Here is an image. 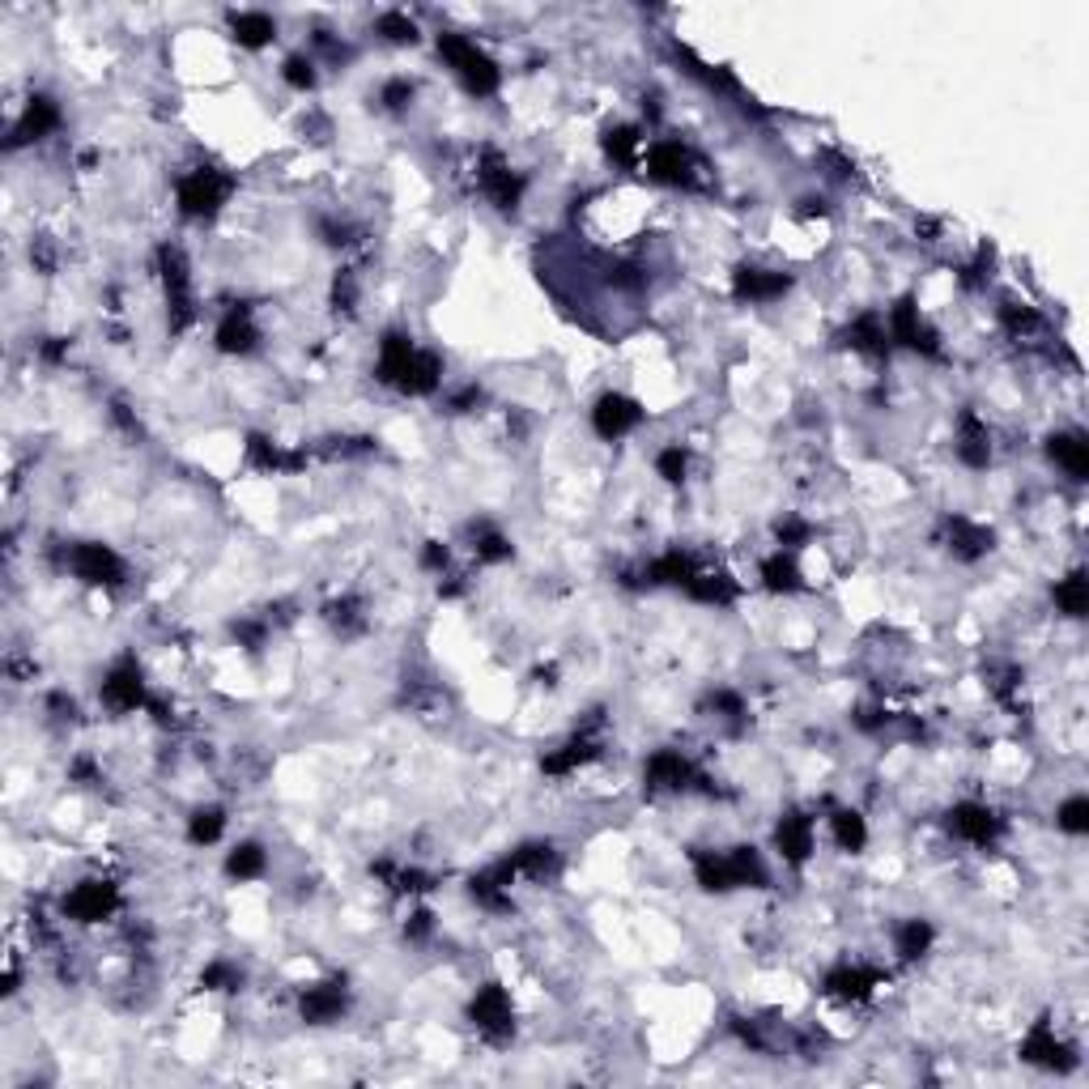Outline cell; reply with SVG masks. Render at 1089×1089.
Masks as SVG:
<instances>
[{
  "label": "cell",
  "mask_w": 1089,
  "mask_h": 1089,
  "mask_svg": "<svg viewBox=\"0 0 1089 1089\" xmlns=\"http://www.w3.org/2000/svg\"><path fill=\"white\" fill-rule=\"evenodd\" d=\"M1047 456L1060 464L1072 481H1086L1089 477V443L1081 435H1051Z\"/></svg>",
  "instance_id": "f546056e"
},
{
  "label": "cell",
  "mask_w": 1089,
  "mask_h": 1089,
  "mask_svg": "<svg viewBox=\"0 0 1089 1089\" xmlns=\"http://www.w3.org/2000/svg\"><path fill=\"white\" fill-rule=\"evenodd\" d=\"M60 906H64V920L73 924H103L120 911V890L111 881H82L64 894Z\"/></svg>",
  "instance_id": "8992f818"
},
{
  "label": "cell",
  "mask_w": 1089,
  "mask_h": 1089,
  "mask_svg": "<svg viewBox=\"0 0 1089 1089\" xmlns=\"http://www.w3.org/2000/svg\"><path fill=\"white\" fill-rule=\"evenodd\" d=\"M877 983H881V975L869 971V966H839V971L826 975V992L839 996V1000H869Z\"/></svg>",
  "instance_id": "83f0119b"
},
{
  "label": "cell",
  "mask_w": 1089,
  "mask_h": 1089,
  "mask_svg": "<svg viewBox=\"0 0 1089 1089\" xmlns=\"http://www.w3.org/2000/svg\"><path fill=\"white\" fill-rule=\"evenodd\" d=\"M239 983H243V971L230 957H218V962H209L200 971V987L205 992H239Z\"/></svg>",
  "instance_id": "b9f144b4"
},
{
  "label": "cell",
  "mask_w": 1089,
  "mask_h": 1089,
  "mask_svg": "<svg viewBox=\"0 0 1089 1089\" xmlns=\"http://www.w3.org/2000/svg\"><path fill=\"white\" fill-rule=\"evenodd\" d=\"M775 537H779V549H800V544L813 537V523L800 516H784L775 523Z\"/></svg>",
  "instance_id": "7dc6e473"
},
{
  "label": "cell",
  "mask_w": 1089,
  "mask_h": 1089,
  "mask_svg": "<svg viewBox=\"0 0 1089 1089\" xmlns=\"http://www.w3.org/2000/svg\"><path fill=\"white\" fill-rule=\"evenodd\" d=\"M763 583L766 592H775V597H791V592H800L805 583H800V567H796V558L791 553H770L763 562Z\"/></svg>",
  "instance_id": "836d02e7"
},
{
  "label": "cell",
  "mask_w": 1089,
  "mask_h": 1089,
  "mask_svg": "<svg viewBox=\"0 0 1089 1089\" xmlns=\"http://www.w3.org/2000/svg\"><path fill=\"white\" fill-rule=\"evenodd\" d=\"M830 826H834V839L843 851H864L869 843V821L855 813V809H839V813L830 817Z\"/></svg>",
  "instance_id": "60d3db41"
},
{
  "label": "cell",
  "mask_w": 1089,
  "mask_h": 1089,
  "mask_svg": "<svg viewBox=\"0 0 1089 1089\" xmlns=\"http://www.w3.org/2000/svg\"><path fill=\"white\" fill-rule=\"evenodd\" d=\"M221 830H226V809H221V805H205V809H196V813L188 817V843H196V847L218 843Z\"/></svg>",
  "instance_id": "8d00e7d4"
},
{
  "label": "cell",
  "mask_w": 1089,
  "mask_h": 1089,
  "mask_svg": "<svg viewBox=\"0 0 1089 1089\" xmlns=\"http://www.w3.org/2000/svg\"><path fill=\"white\" fill-rule=\"evenodd\" d=\"M328 622H332L336 630H345V634L357 630L362 626V600H354V597L332 600V604H328Z\"/></svg>",
  "instance_id": "c3c4849f"
},
{
  "label": "cell",
  "mask_w": 1089,
  "mask_h": 1089,
  "mask_svg": "<svg viewBox=\"0 0 1089 1089\" xmlns=\"http://www.w3.org/2000/svg\"><path fill=\"white\" fill-rule=\"evenodd\" d=\"M685 468H689V456H685V447L681 443H673V447H664L660 456H655V473L668 481V486H677V481H685Z\"/></svg>",
  "instance_id": "bcb514c9"
},
{
  "label": "cell",
  "mask_w": 1089,
  "mask_h": 1089,
  "mask_svg": "<svg viewBox=\"0 0 1089 1089\" xmlns=\"http://www.w3.org/2000/svg\"><path fill=\"white\" fill-rule=\"evenodd\" d=\"M265 869H269V855L260 843H239L226 855V872L235 881H256V877H265Z\"/></svg>",
  "instance_id": "d590c367"
},
{
  "label": "cell",
  "mask_w": 1089,
  "mask_h": 1089,
  "mask_svg": "<svg viewBox=\"0 0 1089 1089\" xmlns=\"http://www.w3.org/2000/svg\"><path fill=\"white\" fill-rule=\"evenodd\" d=\"M639 149H643V133H639L634 124H622V128H613V133L604 136V154H609L618 166L639 163Z\"/></svg>",
  "instance_id": "ab89813d"
},
{
  "label": "cell",
  "mask_w": 1089,
  "mask_h": 1089,
  "mask_svg": "<svg viewBox=\"0 0 1089 1089\" xmlns=\"http://www.w3.org/2000/svg\"><path fill=\"white\" fill-rule=\"evenodd\" d=\"M214 336H218L221 354H251L256 341H260V332L251 324V311H247V307H230V311L221 315V324Z\"/></svg>",
  "instance_id": "7402d4cb"
},
{
  "label": "cell",
  "mask_w": 1089,
  "mask_h": 1089,
  "mask_svg": "<svg viewBox=\"0 0 1089 1089\" xmlns=\"http://www.w3.org/2000/svg\"><path fill=\"white\" fill-rule=\"evenodd\" d=\"M438 55H443L447 69L460 77L464 90L477 94V98H490L494 90L502 85V69H498L473 39H464V34H438Z\"/></svg>",
  "instance_id": "6da1fadb"
},
{
  "label": "cell",
  "mask_w": 1089,
  "mask_h": 1089,
  "mask_svg": "<svg viewBox=\"0 0 1089 1089\" xmlns=\"http://www.w3.org/2000/svg\"><path fill=\"white\" fill-rule=\"evenodd\" d=\"M694 877H698V885L711 890V894H728V890H736L728 851H694Z\"/></svg>",
  "instance_id": "f1b7e54d"
},
{
  "label": "cell",
  "mask_w": 1089,
  "mask_h": 1089,
  "mask_svg": "<svg viewBox=\"0 0 1089 1089\" xmlns=\"http://www.w3.org/2000/svg\"><path fill=\"white\" fill-rule=\"evenodd\" d=\"M685 597L689 600H698V604H715V609H728V604H736V597H740V583H736L733 574H724V571H698L685 588H681Z\"/></svg>",
  "instance_id": "603a6c76"
},
{
  "label": "cell",
  "mask_w": 1089,
  "mask_h": 1089,
  "mask_svg": "<svg viewBox=\"0 0 1089 1089\" xmlns=\"http://www.w3.org/2000/svg\"><path fill=\"white\" fill-rule=\"evenodd\" d=\"M473 558H477V562H507V558H511L507 532H498L494 523H477V528H473Z\"/></svg>",
  "instance_id": "74e56055"
},
{
  "label": "cell",
  "mask_w": 1089,
  "mask_h": 1089,
  "mask_svg": "<svg viewBox=\"0 0 1089 1089\" xmlns=\"http://www.w3.org/2000/svg\"><path fill=\"white\" fill-rule=\"evenodd\" d=\"M1000 817L992 813L987 805L979 800H962V805H953L950 809V834L953 839H962V843L971 847H992L1000 839Z\"/></svg>",
  "instance_id": "8fae6325"
},
{
  "label": "cell",
  "mask_w": 1089,
  "mask_h": 1089,
  "mask_svg": "<svg viewBox=\"0 0 1089 1089\" xmlns=\"http://www.w3.org/2000/svg\"><path fill=\"white\" fill-rule=\"evenodd\" d=\"M332 302H336L341 311H354V302H357V277L350 269L336 272V281H332Z\"/></svg>",
  "instance_id": "816d5d0a"
},
{
  "label": "cell",
  "mask_w": 1089,
  "mask_h": 1089,
  "mask_svg": "<svg viewBox=\"0 0 1089 1089\" xmlns=\"http://www.w3.org/2000/svg\"><path fill=\"white\" fill-rule=\"evenodd\" d=\"M643 784H647V791H685L703 784V775L694 770V763L681 749H655L643 766Z\"/></svg>",
  "instance_id": "30bf717a"
},
{
  "label": "cell",
  "mask_w": 1089,
  "mask_h": 1089,
  "mask_svg": "<svg viewBox=\"0 0 1089 1089\" xmlns=\"http://www.w3.org/2000/svg\"><path fill=\"white\" fill-rule=\"evenodd\" d=\"M345 1005H350V987H345V979H328V983H315V987L302 992L299 1013L307 1026H328V1021H341Z\"/></svg>",
  "instance_id": "7c38bea8"
},
{
  "label": "cell",
  "mask_w": 1089,
  "mask_h": 1089,
  "mask_svg": "<svg viewBox=\"0 0 1089 1089\" xmlns=\"http://www.w3.org/2000/svg\"><path fill=\"white\" fill-rule=\"evenodd\" d=\"M1056 604H1060V613L1068 618H1086L1089 609V579L1081 571H1072L1068 579L1056 583Z\"/></svg>",
  "instance_id": "f35d334b"
},
{
  "label": "cell",
  "mask_w": 1089,
  "mask_h": 1089,
  "mask_svg": "<svg viewBox=\"0 0 1089 1089\" xmlns=\"http://www.w3.org/2000/svg\"><path fill=\"white\" fill-rule=\"evenodd\" d=\"M64 562H69V571L77 574L82 583H90V588H120L124 574H128L124 558L103 541H77L69 553H64Z\"/></svg>",
  "instance_id": "5b68a950"
},
{
  "label": "cell",
  "mask_w": 1089,
  "mask_h": 1089,
  "mask_svg": "<svg viewBox=\"0 0 1089 1089\" xmlns=\"http://www.w3.org/2000/svg\"><path fill=\"white\" fill-rule=\"evenodd\" d=\"M60 107H55V98L48 94H34L22 111V120L13 124V136H9V149H18V145H30V141H43V136H52L60 128Z\"/></svg>",
  "instance_id": "9a60e30c"
},
{
  "label": "cell",
  "mask_w": 1089,
  "mask_h": 1089,
  "mask_svg": "<svg viewBox=\"0 0 1089 1089\" xmlns=\"http://www.w3.org/2000/svg\"><path fill=\"white\" fill-rule=\"evenodd\" d=\"M98 698L115 715H128V711H141L149 703V689H145V677L136 668V660H120L111 668L107 677H103V685H98Z\"/></svg>",
  "instance_id": "9c48e42d"
},
{
  "label": "cell",
  "mask_w": 1089,
  "mask_h": 1089,
  "mask_svg": "<svg viewBox=\"0 0 1089 1089\" xmlns=\"http://www.w3.org/2000/svg\"><path fill=\"white\" fill-rule=\"evenodd\" d=\"M247 464L256 468V473H299L307 456L302 452H286L281 443H272L265 435H251L247 438Z\"/></svg>",
  "instance_id": "44dd1931"
},
{
  "label": "cell",
  "mask_w": 1089,
  "mask_h": 1089,
  "mask_svg": "<svg viewBox=\"0 0 1089 1089\" xmlns=\"http://www.w3.org/2000/svg\"><path fill=\"white\" fill-rule=\"evenodd\" d=\"M694 154L681 145V141H652L647 145V175H652L655 184H664V188H694Z\"/></svg>",
  "instance_id": "ba28073f"
},
{
  "label": "cell",
  "mask_w": 1089,
  "mask_h": 1089,
  "mask_svg": "<svg viewBox=\"0 0 1089 1089\" xmlns=\"http://www.w3.org/2000/svg\"><path fill=\"white\" fill-rule=\"evenodd\" d=\"M1000 320H1005V328L1013 332V336H1030V332H1038L1043 328V315H1038L1035 307H1017V302H1008V307H1000Z\"/></svg>",
  "instance_id": "7bdbcfd3"
},
{
  "label": "cell",
  "mask_w": 1089,
  "mask_h": 1089,
  "mask_svg": "<svg viewBox=\"0 0 1089 1089\" xmlns=\"http://www.w3.org/2000/svg\"><path fill=\"white\" fill-rule=\"evenodd\" d=\"M885 328H890V341H899V345H906V350H915V354L924 357H941V336L927 328L915 299L894 302L890 315H885Z\"/></svg>",
  "instance_id": "52a82bcc"
},
{
  "label": "cell",
  "mask_w": 1089,
  "mask_h": 1089,
  "mask_svg": "<svg viewBox=\"0 0 1089 1089\" xmlns=\"http://www.w3.org/2000/svg\"><path fill=\"white\" fill-rule=\"evenodd\" d=\"M230 34H235V43L239 48H269L272 39H277V22H272L269 13H256V9H247V13H235L230 18Z\"/></svg>",
  "instance_id": "d6a6232c"
},
{
  "label": "cell",
  "mask_w": 1089,
  "mask_h": 1089,
  "mask_svg": "<svg viewBox=\"0 0 1089 1089\" xmlns=\"http://www.w3.org/2000/svg\"><path fill=\"white\" fill-rule=\"evenodd\" d=\"M438 383H443V357L431 354V350H417L396 387L405 396H431V392H438Z\"/></svg>",
  "instance_id": "4316f807"
},
{
  "label": "cell",
  "mask_w": 1089,
  "mask_h": 1089,
  "mask_svg": "<svg viewBox=\"0 0 1089 1089\" xmlns=\"http://www.w3.org/2000/svg\"><path fill=\"white\" fill-rule=\"evenodd\" d=\"M235 639L247 647H260L265 643V622H235Z\"/></svg>",
  "instance_id": "f5cc1de1"
},
{
  "label": "cell",
  "mask_w": 1089,
  "mask_h": 1089,
  "mask_svg": "<svg viewBox=\"0 0 1089 1089\" xmlns=\"http://www.w3.org/2000/svg\"><path fill=\"white\" fill-rule=\"evenodd\" d=\"M1056 826L1068 830V834H1086L1089 830V800L1086 796H1068L1056 813Z\"/></svg>",
  "instance_id": "ee69618b"
},
{
  "label": "cell",
  "mask_w": 1089,
  "mask_h": 1089,
  "mask_svg": "<svg viewBox=\"0 0 1089 1089\" xmlns=\"http://www.w3.org/2000/svg\"><path fill=\"white\" fill-rule=\"evenodd\" d=\"M158 272H163L166 286V307H170V328L184 332L196 320V299H191V269L184 247L163 243L158 247Z\"/></svg>",
  "instance_id": "3957f363"
},
{
  "label": "cell",
  "mask_w": 1089,
  "mask_h": 1089,
  "mask_svg": "<svg viewBox=\"0 0 1089 1089\" xmlns=\"http://www.w3.org/2000/svg\"><path fill=\"white\" fill-rule=\"evenodd\" d=\"M1021 1060L1026 1064H1038V1068H1051V1072H1064V1068H1072V1051L1064 1047L1060 1038H1056V1030L1047 1026V1021H1038L1035 1030L1026 1035V1043H1021Z\"/></svg>",
  "instance_id": "d6986e66"
},
{
  "label": "cell",
  "mask_w": 1089,
  "mask_h": 1089,
  "mask_svg": "<svg viewBox=\"0 0 1089 1089\" xmlns=\"http://www.w3.org/2000/svg\"><path fill=\"white\" fill-rule=\"evenodd\" d=\"M281 77H286V85H294V90H311L315 85V64L307 55H290L286 69H281Z\"/></svg>",
  "instance_id": "f907efd6"
},
{
  "label": "cell",
  "mask_w": 1089,
  "mask_h": 1089,
  "mask_svg": "<svg viewBox=\"0 0 1089 1089\" xmlns=\"http://www.w3.org/2000/svg\"><path fill=\"white\" fill-rule=\"evenodd\" d=\"M639 422H643V405L622 396V392H604L597 401V408H592V426H597L600 438H622Z\"/></svg>",
  "instance_id": "4fadbf2b"
},
{
  "label": "cell",
  "mask_w": 1089,
  "mask_h": 1089,
  "mask_svg": "<svg viewBox=\"0 0 1089 1089\" xmlns=\"http://www.w3.org/2000/svg\"><path fill=\"white\" fill-rule=\"evenodd\" d=\"M481 191L490 196L498 209L511 214L519 200H523V175L511 170L498 154H486V163H481Z\"/></svg>",
  "instance_id": "2e32d148"
},
{
  "label": "cell",
  "mask_w": 1089,
  "mask_h": 1089,
  "mask_svg": "<svg viewBox=\"0 0 1089 1089\" xmlns=\"http://www.w3.org/2000/svg\"><path fill=\"white\" fill-rule=\"evenodd\" d=\"M813 843H817V826L809 813H788L775 826V847H779V855L788 864H805L813 855Z\"/></svg>",
  "instance_id": "e0dca14e"
},
{
  "label": "cell",
  "mask_w": 1089,
  "mask_h": 1089,
  "mask_svg": "<svg viewBox=\"0 0 1089 1089\" xmlns=\"http://www.w3.org/2000/svg\"><path fill=\"white\" fill-rule=\"evenodd\" d=\"M447 558H452V553H447V544H438V541H431L426 549H422V567H426V571H443V567H447Z\"/></svg>",
  "instance_id": "db71d44e"
},
{
  "label": "cell",
  "mask_w": 1089,
  "mask_h": 1089,
  "mask_svg": "<svg viewBox=\"0 0 1089 1089\" xmlns=\"http://www.w3.org/2000/svg\"><path fill=\"white\" fill-rule=\"evenodd\" d=\"M468 1021L473 1030L490 1043H507L516 1035V1008H511V996L502 983H486L477 987V996L468 1000Z\"/></svg>",
  "instance_id": "277c9868"
},
{
  "label": "cell",
  "mask_w": 1089,
  "mask_h": 1089,
  "mask_svg": "<svg viewBox=\"0 0 1089 1089\" xmlns=\"http://www.w3.org/2000/svg\"><path fill=\"white\" fill-rule=\"evenodd\" d=\"M507 860H511L519 877H528V881H544V877H553L558 864H562L558 851H553V843H523V847H516Z\"/></svg>",
  "instance_id": "4dcf8cb0"
},
{
  "label": "cell",
  "mask_w": 1089,
  "mask_h": 1089,
  "mask_svg": "<svg viewBox=\"0 0 1089 1089\" xmlns=\"http://www.w3.org/2000/svg\"><path fill=\"white\" fill-rule=\"evenodd\" d=\"M431 927H435L431 924V915H426V911H417V915H413V924H405V936L408 941H426V936H431Z\"/></svg>",
  "instance_id": "11a10c76"
},
{
  "label": "cell",
  "mask_w": 1089,
  "mask_h": 1089,
  "mask_svg": "<svg viewBox=\"0 0 1089 1089\" xmlns=\"http://www.w3.org/2000/svg\"><path fill=\"white\" fill-rule=\"evenodd\" d=\"M953 452H957V460L966 464V468H987L992 464V435H987V422H983L979 413H962L957 417V443H953Z\"/></svg>",
  "instance_id": "ac0fdd59"
},
{
  "label": "cell",
  "mask_w": 1089,
  "mask_h": 1089,
  "mask_svg": "<svg viewBox=\"0 0 1089 1089\" xmlns=\"http://www.w3.org/2000/svg\"><path fill=\"white\" fill-rule=\"evenodd\" d=\"M235 196V179L218 166H196L179 179V214L184 218H214Z\"/></svg>",
  "instance_id": "7a4b0ae2"
},
{
  "label": "cell",
  "mask_w": 1089,
  "mask_h": 1089,
  "mask_svg": "<svg viewBox=\"0 0 1089 1089\" xmlns=\"http://www.w3.org/2000/svg\"><path fill=\"white\" fill-rule=\"evenodd\" d=\"M413 354H417V345H413V336L408 332H383V341H380V366H375V375H380V383H401V375H405V366L413 362Z\"/></svg>",
  "instance_id": "484cf974"
},
{
  "label": "cell",
  "mask_w": 1089,
  "mask_h": 1089,
  "mask_svg": "<svg viewBox=\"0 0 1089 1089\" xmlns=\"http://www.w3.org/2000/svg\"><path fill=\"white\" fill-rule=\"evenodd\" d=\"M950 549L957 553V558L975 562V558H983V553L992 549V532H987L983 523H975V519L953 516L950 519Z\"/></svg>",
  "instance_id": "1f68e13d"
},
{
  "label": "cell",
  "mask_w": 1089,
  "mask_h": 1089,
  "mask_svg": "<svg viewBox=\"0 0 1089 1089\" xmlns=\"http://www.w3.org/2000/svg\"><path fill=\"white\" fill-rule=\"evenodd\" d=\"M932 941H936V932H932L927 920H906V924H899V932H894V950H899V957H906V962L924 957V953L932 950Z\"/></svg>",
  "instance_id": "e575fe53"
},
{
  "label": "cell",
  "mask_w": 1089,
  "mask_h": 1089,
  "mask_svg": "<svg viewBox=\"0 0 1089 1089\" xmlns=\"http://www.w3.org/2000/svg\"><path fill=\"white\" fill-rule=\"evenodd\" d=\"M791 290L788 272H770V269H736L733 272V299L736 302H775Z\"/></svg>",
  "instance_id": "5bb4252c"
},
{
  "label": "cell",
  "mask_w": 1089,
  "mask_h": 1089,
  "mask_svg": "<svg viewBox=\"0 0 1089 1089\" xmlns=\"http://www.w3.org/2000/svg\"><path fill=\"white\" fill-rule=\"evenodd\" d=\"M413 94H417V85L408 82V77H392V82L380 90V103L387 111H405L413 103Z\"/></svg>",
  "instance_id": "681fc988"
},
{
  "label": "cell",
  "mask_w": 1089,
  "mask_h": 1089,
  "mask_svg": "<svg viewBox=\"0 0 1089 1089\" xmlns=\"http://www.w3.org/2000/svg\"><path fill=\"white\" fill-rule=\"evenodd\" d=\"M387 43H417V22L408 18V13H383L380 22H375Z\"/></svg>",
  "instance_id": "f6af8a7d"
},
{
  "label": "cell",
  "mask_w": 1089,
  "mask_h": 1089,
  "mask_svg": "<svg viewBox=\"0 0 1089 1089\" xmlns=\"http://www.w3.org/2000/svg\"><path fill=\"white\" fill-rule=\"evenodd\" d=\"M843 345L855 354H885L890 350V328L881 311H860L851 324L843 328Z\"/></svg>",
  "instance_id": "ffe728a7"
},
{
  "label": "cell",
  "mask_w": 1089,
  "mask_h": 1089,
  "mask_svg": "<svg viewBox=\"0 0 1089 1089\" xmlns=\"http://www.w3.org/2000/svg\"><path fill=\"white\" fill-rule=\"evenodd\" d=\"M600 754V745L592 740V733L583 728V733L574 736V740H567L562 749H553V754H544V763H541V770L544 775H553V779H562V775H574L579 766L583 763H592Z\"/></svg>",
  "instance_id": "d4e9b609"
},
{
  "label": "cell",
  "mask_w": 1089,
  "mask_h": 1089,
  "mask_svg": "<svg viewBox=\"0 0 1089 1089\" xmlns=\"http://www.w3.org/2000/svg\"><path fill=\"white\" fill-rule=\"evenodd\" d=\"M703 571L689 553H681V549H668V553H660L655 562L643 567V579L652 583V588H685L694 574Z\"/></svg>",
  "instance_id": "cb8c5ba5"
}]
</instances>
